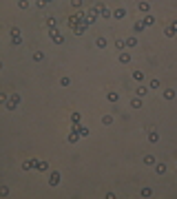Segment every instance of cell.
<instances>
[{
    "instance_id": "1",
    "label": "cell",
    "mask_w": 177,
    "mask_h": 199,
    "mask_svg": "<svg viewBox=\"0 0 177 199\" xmlns=\"http://www.w3.org/2000/svg\"><path fill=\"white\" fill-rule=\"evenodd\" d=\"M49 38H51V42H53V44H62V42H64V36L60 33V29H58V27L49 29Z\"/></svg>"
},
{
    "instance_id": "2",
    "label": "cell",
    "mask_w": 177,
    "mask_h": 199,
    "mask_svg": "<svg viewBox=\"0 0 177 199\" xmlns=\"http://www.w3.org/2000/svg\"><path fill=\"white\" fill-rule=\"evenodd\" d=\"M18 106H20V95H18V93H11V95H9V102H7L5 109H7V111H16Z\"/></svg>"
},
{
    "instance_id": "3",
    "label": "cell",
    "mask_w": 177,
    "mask_h": 199,
    "mask_svg": "<svg viewBox=\"0 0 177 199\" xmlns=\"http://www.w3.org/2000/svg\"><path fill=\"white\" fill-rule=\"evenodd\" d=\"M20 42H22V31H20L18 27H13V29H11V44L18 46Z\"/></svg>"
},
{
    "instance_id": "4",
    "label": "cell",
    "mask_w": 177,
    "mask_h": 199,
    "mask_svg": "<svg viewBox=\"0 0 177 199\" xmlns=\"http://www.w3.org/2000/svg\"><path fill=\"white\" fill-rule=\"evenodd\" d=\"M58 184H60V172H58V170H53L51 175H49V186H51V188H56Z\"/></svg>"
},
{
    "instance_id": "5",
    "label": "cell",
    "mask_w": 177,
    "mask_h": 199,
    "mask_svg": "<svg viewBox=\"0 0 177 199\" xmlns=\"http://www.w3.org/2000/svg\"><path fill=\"white\" fill-rule=\"evenodd\" d=\"M33 168L40 170V172H44V170H49V164L44 159H33Z\"/></svg>"
},
{
    "instance_id": "6",
    "label": "cell",
    "mask_w": 177,
    "mask_h": 199,
    "mask_svg": "<svg viewBox=\"0 0 177 199\" xmlns=\"http://www.w3.org/2000/svg\"><path fill=\"white\" fill-rule=\"evenodd\" d=\"M142 22L146 24V27H153V24L157 22V18H155V16H150V13H144V18H142Z\"/></svg>"
},
{
    "instance_id": "7",
    "label": "cell",
    "mask_w": 177,
    "mask_h": 199,
    "mask_svg": "<svg viewBox=\"0 0 177 199\" xmlns=\"http://www.w3.org/2000/svg\"><path fill=\"white\" fill-rule=\"evenodd\" d=\"M113 18H115V20H124V18H126V9H124V7L113 9Z\"/></svg>"
},
{
    "instance_id": "8",
    "label": "cell",
    "mask_w": 177,
    "mask_h": 199,
    "mask_svg": "<svg viewBox=\"0 0 177 199\" xmlns=\"http://www.w3.org/2000/svg\"><path fill=\"white\" fill-rule=\"evenodd\" d=\"M166 170H168V166L164 162H157L155 164V172H157V175H166Z\"/></svg>"
},
{
    "instance_id": "9",
    "label": "cell",
    "mask_w": 177,
    "mask_h": 199,
    "mask_svg": "<svg viewBox=\"0 0 177 199\" xmlns=\"http://www.w3.org/2000/svg\"><path fill=\"white\" fill-rule=\"evenodd\" d=\"M137 9H140L142 13H148V11H150V2H146V0H140V2H137Z\"/></svg>"
},
{
    "instance_id": "10",
    "label": "cell",
    "mask_w": 177,
    "mask_h": 199,
    "mask_svg": "<svg viewBox=\"0 0 177 199\" xmlns=\"http://www.w3.org/2000/svg\"><path fill=\"white\" fill-rule=\"evenodd\" d=\"M148 142H150V144H157V142H160V133L150 129V131H148Z\"/></svg>"
},
{
    "instance_id": "11",
    "label": "cell",
    "mask_w": 177,
    "mask_h": 199,
    "mask_svg": "<svg viewBox=\"0 0 177 199\" xmlns=\"http://www.w3.org/2000/svg\"><path fill=\"white\" fill-rule=\"evenodd\" d=\"M117 60H120L122 64H131V53H124V51H120Z\"/></svg>"
},
{
    "instance_id": "12",
    "label": "cell",
    "mask_w": 177,
    "mask_h": 199,
    "mask_svg": "<svg viewBox=\"0 0 177 199\" xmlns=\"http://www.w3.org/2000/svg\"><path fill=\"white\" fill-rule=\"evenodd\" d=\"M106 44H109V42H106L104 36H97V40H95V46H97V49H106Z\"/></svg>"
},
{
    "instance_id": "13",
    "label": "cell",
    "mask_w": 177,
    "mask_h": 199,
    "mask_svg": "<svg viewBox=\"0 0 177 199\" xmlns=\"http://www.w3.org/2000/svg\"><path fill=\"white\" fill-rule=\"evenodd\" d=\"M124 44L129 46V49H133V46H137V38H135V36H129V38L124 40Z\"/></svg>"
},
{
    "instance_id": "14",
    "label": "cell",
    "mask_w": 177,
    "mask_h": 199,
    "mask_svg": "<svg viewBox=\"0 0 177 199\" xmlns=\"http://www.w3.org/2000/svg\"><path fill=\"white\" fill-rule=\"evenodd\" d=\"M144 29H146V24H144V22H142V20H137V22H135V24H133V31H135V33H142V31H144Z\"/></svg>"
},
{
    "instance_id": "15",
    "label": "cell",
    "mask_w": 177,
    "mask_h": 199,
    "mask_svg": "<svg viewBox=\"0 0 177 199\" xmlns=\"http://www.w3.org/2000/svg\"><path fill=\"white\" fill-rule=\"evenodd\" d=\"M66 139H69V142H71V144H75V142H78V139H80V133H78V131H73V129H71V133H69V137H66Z\"/></svg>"
},
{
    "instance_id": "16",
    "label": "cell",
    "mask_w": 177,
    "mask_h": 199,
    "mask_svg": "<svg viewBox=\"0 0 177 199\" xmlns=\"http://www.w3.org/2000/svg\"><path fill=\"white\" fill-rule=\"evenodd\" d=\"M106 100H109V102H117V100H120V93H117V91H109V93H106Z\"/></svg>"
},
{
    "instance_id": "17",
    "label": "cell",
    "mask_w": 177,
    "mask_h": 199,
    "mask_svg": "<svg viewBox=\"0 0 177 199\" xmlns=\"http://www.w3.org/2000/svg\"><path fill=\"white\" fill-rule=\"evenodd\" d=\"M131 106H133V109H142V97H137V95L131 97Z\"/></svg>"
},
{
    "instance_id": "18",
    "label": "cell",
    "mask_w": 177,
    "mask_h": 199,
    "mask_svg": "<svg viewBox=\"0 0 177 199\" xmlns=\"http://www.w3.org/2000/svg\"><path fill=\"white\" fill-rule=\"evenodd\" d=\"M80 119H82V115H80L78 111H73V113H71V124H80Z\"/></svg>"
},
{
    "instance_id": "19",
    "label": "cell",
    "mask_w": 177,
    "mask_h": 199,
    "mask_svg": "<svg viewBox=\"0 0 177 199\" xmlns=\"http://www.w3.org/2000/svg\"><path fill=\"white\" fill-rule=\"evenodd\" d=\"M144 164H146V166H155V164H157V159H155L153 155H146V157H144Z\"/></svg>"
},
{
    "instance_id": "20",
    "label": "cell",
    "mask_w": 177,
    "mask_h": 199,
    "mask_svg": "<svg viewBox=\"0 0 177 199\" xmlns=\"http://www.w3.org/2000/svg\"><path fill=\"white\" fill-rule=\"evenodd\" d=\"M22 170H33V159H24L22 162Z\"/></svg>"
},
{
    "instance_id": "21",
    "label": "cell",
    "mask_w": 177,
    "mask_h": 199,
    "mask_svg": "<svg viewBox=\"0 0 177 199\" xmlns=\"http://www.w3.org/2000/svg\"><path fill=\"white\" fill-rule=\"evenodd\" d=\"M146 93H148V89H146V86H144V84H142V86H140V89H135V95H137V97H144V95H146Z\"/></svg>"
},
{
    "instance_id": "22",
    "label": "cell",
    "mask_w": 177,
    "mask_h": 199,
    "mask_svg": "<svg viewBox=\"0 0 177 199\" xmlns=\"http://www.w3.org/2000/svg\"><path fill=\"white\" fill-rule=\"evenodd\" d=\"M164 100H175V89H166L164 91Z\"/></svg>"
},
{
    "instance_id": "23",
    "label": "cell",
    "mask_w": 177,
    "mask_h": 199,
    "mask_svg": "<svg viewBox=\"0 0 177 199\" xmlns=\"http://www.w3.org/2000/svg\"><path fill=\"white\" fill-rule=\"evenodd\" d=\"M47 27H49V29H53V27H58V20H56L53 16H51V18H47Z\"/></svg>"
},
{
    "instance_id": "24",
    "label": "cell",
    "mask_w": 177,
    "mask_h": 199,
    "mask_svg": "<svg viewBox=\"0 0 177 199\" xmlns=\"http://www.w3.org/2000/svg\"><path fill=\"white\" fill-rule=\"evenodd\" d=\"M164 36H166V38H175V36H177V31H175V29H170V27H166V29H164Z\"/></svg>"
},
{
    "instance_id": "25",
    "label": "cell",
    "mask_w": 177,
    "mask_h": 199,
    "mask_svg": "<svg viewBox=\"0 0 177 199\" xmlns=\"http://www.w3.org/2000/svg\"><path fill=\"white\" fill-rule=\"evenodd\" d=\"M133 80L142 82V80H144V71H133Z\"/></svg>"
},
{
    "instance_id": "26",
    "label": "cell",
    "mask_w": 177,
    "mask_h": 199,
    "mask_svg": "<svg viewBox=\"0 0 177 199\" xmlns=\"http://www.w3.org/2000/svg\"><path fill=\"white\" fill-rule=\"evenodd\" d=\"M29 5H31V0H18V7L20 9H29Z\"/></svg>"
},
{
    "instance_id": "27",
    "label": "cell",
    "mask_w": 177,
    "mask_h": 199,
    "mask_svg": "<svg viewBox=\"0 0 177 199\" xmlns=\"http://www.w3.org/2000/svg\"><path fill=\"white\" fill-rule=\"evenodd\" d=\"M7 102H9V95L7 93H0V106H7Z\"/></svg>"
},
{
    "instance_id": "28",
    "label": "cell",
    "mask_w": 177,
    "mask_h": 199,
    "mask_svg": "<svg viewBox=\"0 0 177 199\" xmlns=\"http://www.w3.org/2000/svg\"><path fill=\"white\" fill-rule=\"evenodd\" d=\"M124 46H126V44H124V40H122V38H117V40H115V49H117V51H124Z\"/></svg>"
},
{
    "instance_id": "29",
    "label": "cell",
    "mask_w": 177,
    "mask_h": 199,
    "mask_svg": "<svg viewBox=\"0 0 177 199\" xmlns=\"http://www.w3.org/2000/svg\"><path fill=\"white\" fill-rule=\"evenodd\" d=\"M102 124H104V126H111V124H113V115H104L102 117Z\"/></svg>"
},
{
    "instance_id": "30",
    "label": "cell",
    "mask_w": 177,
    "mask_h": 199,
    "mask_svg": "<svg viewBox=\"0 0 177 199\" xmlns=\"http://www.w3.org/2000/svg\"><path fill=\"white\" fill-rule=\"evenodd\" d=\"M33 60H36V62H42V60H44V53H42V51H36V53H33Z\"/></svg>"
},
{
    "instance_id": "31",
    "label": "cell",
    "mask_w": 177,
    "mask_h": 199,
    "mask_svg": "<svg viewBox=\"0 0 177 199\" xmlns=\"http://www.w3.org/2000/svg\"><path fill=\"white\" fill-rule=\"evenodd\" d=\"M69 84H71V78H66V75L60 78V86H69Z\"/></svg>"
},
{
    "instance_id": "32",
    "label": "cell",
    "mask_w": 177,
    "mask_h": 199,
    "mask_svg": "<svg viewBox=\"0 0 177 199\" xmlns=\"http://www.w3.org/2000/svg\"><path fill=\"white\" fill-rule=\"evenodd\" d=\"M0 197H9V188L7 186H0Z\"/></svg>"
},
{
    "instance_id": "33",
    "label": "cell",
    "mask_w": 177,
    "mask_h": 199,
    "mask_svg": "<svg viewBox=\"0 0 177 199\" xmlns=\"http://www.w3.org/2000/svg\"><path fill=\"white\" fill-rule=\"evenodd\" d=\"M142 197H153V190L150 188H142Z\"/></svg>"
},
{
    "instance_id": "34",
    "label": "cell",
    "mask_w": 177,
    "mask_h": 199,
    "mask_svg": "<svg viewBox=\"0 0 177 199\" xmlns=\"http://www.w3.org/2000/svg\"><path fill=\"white\" fill-rule=\"evenodd\" d=\"M148 89H160V80L155 78V80H150V86Z\"/></svg>"
},
{
    "instance_id": "35",
    "label": "cell",
    "mask_w": 177,
    "mask_h": 199,
    "mask_svg": "<svg viewBox=\"0 0 177 199\" xmlns=\"http://www.w3.org/2000/svg\"><path fill=\"white\" fill-rule=\"evenodd\" d=\"M71 5H73L75 9H80V7H82V0H71Z\"/></svg>"
},
{
    "instance_id": "36",
    "label": "cell",
    "mask_w": 177,
    "mask_h": 199,
    "mask_svg": "<svg viewBox=\"0 0 177 199\" xmlns=\"http://www.w3.org/2000/svg\"><path fill=\"white\" fill-rule=\"evenodd\" d=\"M44 5H47V2H44V0H36V7H40V9H42Z\"/></svg>"
},
{
    "instance_id": "37",
    "label": "cell",
    "mask_w": 177,
    "mask_h": 199,
    "mask_svg": "<svg viewBox=\"0 0 177 199\" xmlns=\"http://www.w3.org/2000/svg\"><path fill=\"white\" fill-rule=\"evenodd\" d=\"M168 27H170V29H175V31H177V20H173V22H170V24H168Z\"/></svg>"
},
{
    "instance_id": "38",
    "label": "cell",
    "mask_w": 177,
    "mask_h": 199,
    "mask_svg": "<svg viewBox=\"0 0 177 199\" xmlns=\"http://www.w3.org/2000/svg\"><path fill=\"white\" fill-rule=\"evenodd\" d=\"M0 71H2V62H0Z\"/></svg>"
}]
</instances>
